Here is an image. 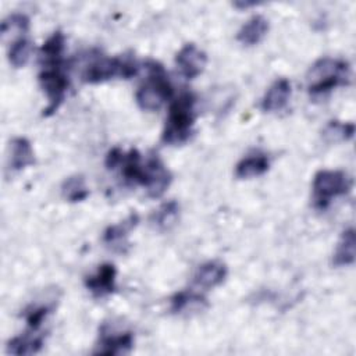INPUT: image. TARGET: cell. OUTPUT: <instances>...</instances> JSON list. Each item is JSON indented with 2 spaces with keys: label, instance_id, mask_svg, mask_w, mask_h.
<instances>
[{
  "label": "cell",
  "instance_id": "obj_1",
  "mask_svg": "<svg viewBox=\"0 0 356 356\" xmlns=\"http://www.w3.org/2000/svg\"><path fill=\"white\" fill-rule=\"evenodd\" d=\"M195 104L196 97L188 90L181 92L178 96L171 99L165 125L161 134V140L165 145L178 146L191 138L196 120Z\"/></svg>",
  "mask_w": 356,
  "mask_h": 356
},
{
  "label": "cell",
  "instance_id": "obj_2",
  "mask_svg": "<svg viewBox=\"0 0 356 356\" xmlns=\"http://www.w3.org/2000/svg\"><path fill=\"white\" fill-rule=\"evenodd\" d=\"M349 63L332 57H321L314 61L306 75L307 90L312 96H324L338 86L349 85Z\"/></svg>",
  "mask_w": 356,
  "mask_h": 356
},
{
  "label": "cell",
  "instance_id": "obj_3",
  "mask_svg": "<svg viewBox=\"0 0 356 356\" xmlns=\"http://www.w3.org/2000/svg\"><path fill=\"white\" fill-rule=\"evenodd\" d=\"M145 68L147 75L145 82L138 88L135 100L142 110L157 111L165 102H171L174 97V88L168 74L160 63L149 60L145 63Z\"/></svg>",
  "mask_w": 356,
  "mask_h": 356
},
{
  "label": "cell",
  "instance_id": "obj_4",
  "mask_svg": "<svg viewBox=\"0 0 356 356\" xmlns=\"http://www.w3.org/2000/svg\"><path fill=\"white\" fill-rule=\"evenodd\" d=\"M139 63L131 56H99L85 65L81 79L86 83H102L113 78L129 79L139 72Z\"/></svg>",
  "mask_w": 356,
  "mask_h": 356
},
{
  "label": "cell",
  "instance_id": "obj_5",
  "mask_svg": "<svg viewBox=\"0 0 356 356\" xmlns=\"http://www.w3.org/2000/svg\"><path fill=\"white\" fill-rule=\"evenodd\" d=\"M313 207L327 210L334 199L345 196L352 189V179L341 170H320L313 177Z\"/></svg>",
  "mask_w": 356,
  "mask_h": 356
},
{
  "label": "cell",
  "instance_id": "obj_6",
  "mask_svg": "<svg viewBox=\"0 0 356 356\" xmlns=\"http://www.w3.org/2000/svg\"><path fill=\"white\" fill-rule=\"evenodd\" d=\"M40 67L42 70L39 72L38 79L49 102L47 107L43 111V115L49 117L54 114L65 100V95L70 88V76L65 71L64 63L46 64Z\"/></svg>",
  "mask_w": 356,
  "mask_h": 356
},
{
  "label": "cell",
  "instance_id": "obj_7",
  "mask_svg": "<svg viewBox=\"0 0 356 356\" xmlns=\"http://www.w3.org/2000/svg\"><path fill=\"white\" fill-rule=\"evenodd\" d=\"M134 346V334L125 328H117L110 323H103L99 331V341L93 353L96 355H124Z\"/></svg>",
  "mask_w": 356,
  "mask_h": 356
},
{
  "label": "cell",
  "instance_id": "obj_8",
  "mask_svg": "<svg viewBox=\"0 0 356 356\" xmlns=\"http://www.w3.org/2000/svg\"><path fill=\"white\" fill-rule=\"evenodd\" d=\"M172 181V174L157 154H150L143 161L142 185L150 197H160Z\"/></svg>",
  "mask_w": 356,
  "mask_h": 356
},
{
  "label": "cell",
  "instance_id": "obj_9",
  "mask_svg": "<svg viewBox=\"0 0 356 356\" xmlns=\"http://www.w3.org/2000/svg\"><path fill=\"white\" fill-rule=\"evenodd\" d=\"M175 64L184 78L195 79L203 72L207 64V56L196 44L186 43L177 53Z\"/></svg>",
  "mask_w": 356,
  "mask_h": 356
},
{
  "label": "cell",
  "instance_id": "obj_10",
  "mask_svg": "<svg viewBox=\"0 0 356 356\" xmlns=\"http://www.w3.org/2000/svg\"><path fill=\"white\" fill-rule=\"evenodd\" d=\"M117 268L111 263H103L97 267L96 273L85 278L86 289L95 298H104L115 292L117 284Z\"/></svg>",
  "mask_w": 356,
  "mask_h": 356
},
{
  "label": "cell",
  "instance_id": "obj_11",
  "mask_svg": "<svg viewBox=\"0 0 356 356\" xmlns=\"http://www.w3.org/2000/svg\"><path fill=\"white\" fill-rule=\"evenodd\" d=\"M291 93H292L291 82L286 78H278L270 85V88L264 93L260 102V108L264 113L281 111L288 104Z\"/></svg>",
  "mask_w": 356,
  "mask_h": 356
},
{
  "label": "cell",
  "instance_id": "obj_12",
  "mask_svg": "<svg viewBox=\"0 0 356 356\" xmlns=\"http://www.w3.org/2000/svg\"><path fill=\"white\" fill-rule=\"evenodd\" d=\"M228 274V268L222 261L210 260L200 264L192 278L195 286L202 289H211L224 282Z\"/></svg>",
  "mask_w": 356,
  "mask_h": 356
},
{
  "label": "cell",
  "instance_id": "obj_13",
  "mask_svg": "<svg viewBox=\"0 0 356 356\" xmlns=\"http://www.w3.org/2000/svg\"><path fill=\"white\" fill-rule=\"evenodd\" d=\"M138 222L139 217L136 213H134L129 214L124 221L114 225H108L103 232L104 243L110 246L113 250L124 252V248L128 246V235L138 225Z\"/></svg>",
  "mask_w": 356,
  "mask_h": 356
},
{
  "label": "cell",
  "instance_id": "obj_14",
  "mask_svg": "<svg viewBox=\"0 0 356 356\" xmlns=\"http://www.w3.org/2000/svg\"><path fill=\"white\" fill-rule=\"evenodd\" d=\"M270 168V159L263 152H254L242 157L235 165V177L239 179H249L260 177Z\"/></svg>",
  "mask_w": 356,
  "mask_h": 356
},
{
  "label": "cell",
  "instance_id": "obj_15",
  "mask_svg": "<svg viewBox=\"0 0 356 356\" xmlns=\"http://www.w3.org/2000/svg\"><path fill=\"white\" fill-rule=\"evenodd\" d=\"M43 342H44V334L42 331L26 330L24 334L10 339L7 345V352L17 356L33 355L42 349Z\"/></svg>",
  "mask_w": 356,
  "mask_h": 356
},
{
  "label": "cell",
  "instance_id": "obj_16",
  "mask_svg": "<svg viewBox=\"0 0 356 356\" xmlns=\"http://www.w3.org/2000/svg\"><path fill=\"white\" fill-rule=\"evenodd\" d=\"M11 153L8 161L10 171H21L35 163V153L31 142L24 136H17L11 140Z\"/></svg>",
  "mask_w": 356,
  "mask_h": 356
},
{
  "label": "cell",
  "instance_id": "obj_17",
  "mask_svg": "<svg viewBox=\"0 0 356 356\" xmlns=\"http://www.w3.org/2000/svg\"><path fill=\"white\" fill-rule=\"evenodd\" d=\"M268 32V21L263 15L250 17L238 31L236 40L243 46H254L261 42V39Z\"/></svg>",
  "mask_w": 356,
  "mask_h": 356
},
{
  "label": "cell",
  "instance_id": "obj_18",
  "mask_svg": "<svg viewBox=\"0 0 356 356\" xmlns=\"http://www.w3.org/2000/svg\"><path fill=\"white\" fill-rule=\"evenodd\" d=\"M65 36L61 31L53 32L39 49V64H57L64 63Z\"/></svg>",
  "mask_w": 356,
  "mask_h": 356
},
{
  "label": "cell",
  "instance_id": "obj_19",
  "mask_svg": "<svg viewBox=\"0 0 356 356\" xmlns=\"http://www.w3.org/2000/svg\"><path fill=\"white\" fill-rule=\"evenodd\" d=\"M356 257V235L353 227L346 228L338 241L337 249L334 252L332 264L337 267L350 266L355 263Z\"/></svg>",
  "mask_w": 356,
  "mask_h": 356
},
{
  "label": "cell",
  "instance_id": "obj_20",
  "mask_svg": "<svg viewBox=\"0 0 356 356\" xmlns=\"http://www.w3.org/2000/svg\"><path fill=\"white\" fill-rule=\"evenodd\" d=\"M57 298L51 296L44 302H32L28 307H25L22 316L26 321L28 330L40 331V327L46 317L56 309Z\"/></svg>",
  "mask_w": 356,
  "mask_h": 356
},
{
  "label": "cell",
  "instance_id": "obj_21",
  "mask_svg": "<svg viewBox=\"0 0 356 356\" xmlns=\"http://www.w3.org/2000/svg\"><path fill=\"white\" fill-rule=\"evenodd\" d=\"M29 29V18L28 15L22 13H13L8 17H6L1 22L0 33L1 40L7 42L10 40V44L24 36H26V32Z\"/></svg>",
  "mask_w": 356,
  "mask_h": 356
},
{
  "label": "cell",
  "instance_id": "obj_22",
  "mask_svg": "<svg viewBox=\"0 0 356 356\" xmlns=\"http://www.w3.org/2000/svg\"><path fill=\"white\" fill-rule=\"evenodd\" d=\"M171 312L172 313H182L186 310H195L202 309V306H206V299L196 292L192 291H181L171 296Z\"/></svg>",
  "mask_w": 356,
  "mask_h": 356
},
{
  "label": "cell",
  "instance_id": "obj_23",
  "mask_svg": "<svg viewBox=\"0 0 356 356\" xmlns=\"http://www.w3.org/2000/svg\"><path fill=\"white\" fill-rule=\"evenodd\" d=\"M61 195L67 202L71 203L85 200L89 196V189L86 186L85 178L82 175L68 177L61 185Z\"/></svg>",
  "mask_w": 356,
  "mask_h": 356
},
{
  "label": "cell",
  "instance_id": "obj_24",
  "mask_svg": "<svg viewBox=\"0 0 356 356\" xmlns=\"http://www.w3.org/2000/svg\"><path fill=\"white\" fill-rule=\"evenodd\" d=\"M355 135L353 122L330 121L323 129V138L327 143H341L352 139Z\"/></svg>",
  "mask_w": 356,
  "mask_h": 356
},
{
  "label": "cell",
  "instance_id": "obj_25",
  "mask_svg": "<svg viewBox=\"0 0 356 356\" xmlns=\"http://www.w3.org/2000/svg\"><path fill=\"white\" fill-rule=\"evenodd\" d=\"M32 42L24 36L15 42H13L11 44H8V61L14 68H21L24 67L32 53Z\"/></svg>",
  "mask_w": 356,
  "mask_h": 356
},
{
  "label": "cell",
  "instance_id": "obj_26",
  "mask_svg": "<svg viewBox=\"0 0 356 356\" xmlns=\"http://www.w3.org/2000/svg\"><path fill=\"white\" fill-rule=\"evenodd\" d=\"M179 206L177 202L171 200L164 204H161L150 217L152 222L160 228V229H168L171 225L175 224L177 217H178Z\"/></svg>",
  "mask_w": 356,
  "mask_h": 356
}]
</instances>
